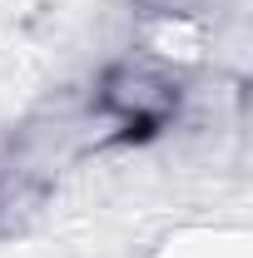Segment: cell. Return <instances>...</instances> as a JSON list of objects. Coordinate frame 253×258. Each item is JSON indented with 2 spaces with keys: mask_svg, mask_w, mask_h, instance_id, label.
Here are the masks:
<instances>
[{
  "mask_svg": "<svg viewBox=\"0 0 253 258\" xmlns=\"http://www.w3.org/2000/svg\"><path fill=\"white\" fill-rule=\"evenodd\" d=\"M95 109L114 119V144H144L179 114V85L144 64H109L99 80Z\"/></svg>",
  "mask_w": 253,
  "mask_h": 258,
  "instance_id": "obj_1",
  "label": "cell"
}]
</instances>
